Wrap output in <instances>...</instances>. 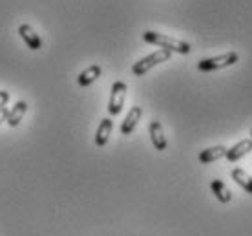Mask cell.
Segmentation results:
<instances>
[{
	"instance_id": "cell-1",
	"label": "cell",
	"mask_w": 252,
	"mask_h": 236,
	"mask_svg": "<svg viewBox=\"0 0 252 236\" xmlns=\"http://www.w3.org/2000/svg\"><path fill=\"white\" fill-rule=\"evenodd\" d=\"M143 38H145L146 42H150V44H156V46H159V48L168 50V51H176V53H181V55H187V53L192 51V46H190L189 42H183V40H179V38L168 37V35H164V33L145 32L143 33Z\"/></svg>"
},
{
	"instance_id": "cell-2",
	"label": "cell",
	"mask_w": 252,
	"mask_h": 236,
	"mask_svg": "<svg viewBox=\"0 0 252 236\" xmlns=\"http://www.w3.org/2000/svg\"><path fill=\"white\" fill-rule=\"evenodd\" d=\"M170 57H172V51L163 50V48H161V50L154 51V53L146 55V57H143L141 61H137V63L133 64V66H132V73L135 77H143L146 71H150L152 68H156L158 64L170 61Z\"/></svg>"
},
{
	"instance_id": "cell-3",
	"label": "cell",
	"mask_w": 252,
	"mask_h": 236,
	"mask_svg": "<svg viewBox=\"0 0 252 236\" xmlns=\"http://www.w3.org/2000/svg\"><path fill=\"white\" fill-rule=\"evenodd\" d=\"M238 61H240V55H238L236 51H227V53L218 55V57L201 59V61L197 63V68L201 71H214V70H221V68L234 66Z\"/></svg>"
},
{
	"instance_id": "cell-4",
	"label": "cell",
	"mask_w": 252,
	"mask_h": 236,
	"mask_svg": "<svg viewBox=\"0 0 252 236\" xmlns=\"http://www.w3.org/2000/svg\"><path fill=\"white\" fill-rule=\"evenodd\" d=\"M126 92H128V86L123 81H115L114 86H112V94H110V102H108V112H110V115L121 114V110L125 106Z\"/></svg>"
},
{
	"instance_id": "cell-5",
	"label": "cell",
	"mask_w": 252,
	"mask_h": 236,
	"mask_svg": "<svg viewBox=\"0 0 252 236\" xmlns=\"http://www.w3.org/2000/svg\"><path fill=\"white\" fill-rule=\"evenodd\" d=\"M141 115H143V108L141 106H132L128 115L125 117V121L121 123V134L123 135H130L135 130L137 127L139 119H141Z\"/></svg>"
},
{
	"instance_id": "cell-6",
	"label": "cell",
	"mask_w": 252,
	"mask_h": 236,
	"mask_svg": "<svg viewBox=\"0 0 252 236\" xmlns=\"http://www.w3.org/2000/svg\"><path fill=\"white\" fill-rule=\"evenodd\" d=\"M148 132H150V139L152 143H154V147H156V150H159V152H163V150H166V137H164V130H163V125L159 121H152L150 127H148Z\"/></svg>"
},
{
	"instance_id": "cell-7",
	"label": "cell",
	"mask_w": 252,
	"mask_h": 236,
	"mask_svg": "<svg viewBox=\"0 0 252 236\" xmlns=\"http://www.w3.org/2000/svg\"><path fill=\"white\" fill-rule=\"evenodd\" d=\"M19 33H20V37H22V40H24L26 44H28V48H30V50L37 51V50H40V48H42V38H40L37 33L33 32L32 26L22 24L19 28Z\"/></svg>"
},
{
	"instance_id": "cell-8",
	"label": "cell",
	"mask_w": 252,
	"mask_h": 236,
	"mask_svg": "<svg viewBox=\"0 0 252 236\" xmlns=\"http://www.w3.org/2000/svg\"><path fill=\"white\" fill-rule=\"evenodd\" d=\"M227 147H223V145H218V147H210V148H205L199 152V161H201L203 165H208V163H214V161L221 160V158H225L227 156Z\"/></svg>"
},
{
	"instance_id": "cell-9",
	"label": "cell",
	"mask_w": 252,
	"mask_h": 236,
	"mask_svg": "<svg viewBox=\"0 0 252 236\" xmlns=\"http://www.w3.org/2000/svg\"><path fill=\"white\" fill-rule=\"evenodd\" d=\"M252 150V143H251V139H241V141H238L236 145H234L232 148H228L227 150V158L228 161H238V160H241L243 156H247V154L251 152Z\"/></svg>"
},
{
	"instance_id": "cell-10",
	"label": "cell",
	"mask_w": 252,
	"mask_h": 236,
	"mask_svg": "<svg viewBox=\"0 0 252 236\" xmlns=\"http://www.w3.org/2000/svg\"><path fill=\"white\" fill-rule=\"evenodd\" d=\"M102 70L99 64H92V66H88L84 71H81L79 73V77H77V83H79V86H90L92 83H95L99 77H101Z\"/></svg>"
},
{
	"instance_id": "cell-11",
	"label": "cell",
	"mask_w": 252,
	"mask_h": 236,
	"mask_svg": "<svg viewBox=\"0 0 252 236\" xmlns=\"http://www.w3.org/2000/svg\"><path fill=\"white\" fill-rule=\"evenodd\" d=\"M112 128H114V121L106 117V119H102L99 128H97V132H95V145L97 147H104L110 139V134H112Z\"/></svg>"
},
{
	"instance_id": "cell-12",
	"label": "cell",
	"mask_w": 252,
	"mask_h": 236,
	"mask_svg": "<svg viewBox=\"0 0 252 236\" xmlns=\"http://www.w3.org/2000/svg\"><path fill=\"white\" fill-rule=\"evenodd\" d=\"M28 112V102L26 101H19L13 104V108L9 110V114H7V119L6 123L9 125V127H17L20 121H22V117H24V114Z\"/></svg>"
},
{
	"instance_id": "cell-13",
	"label": "cell",
	"mask_w": 252,
	"mask_h": 236,
	"mask_svg": "<svg viewBox=\"0 0 252 236\" xmlns=\"http://www.w3.org/2000/svg\"><path fill=\"white\" fill-rule=\"evenodd\" d=\"M210 189L214 192V196L220 200L221 203H228L230 200H232V192L228 189L221 179H212V183H210Z\"/></svg>"
},
{
	"instance_id": "cell-14",
	"label": "cell",
	"mask_w": 252,
	"mask_h": 236,
	"mask_svg": "<svg viewBox=\"0 0 252 236\" xmlns=\"http://www.w3.org/2000/svg\"><path fill=\"white\" fill-rule=\"evenodd\" d=\"M232 179L241 187V189H243V191H247L249 194H252V176H249L243 169H234Z\"/></svg>"
},
{
	"instance_id": "cell-15",
	"label": "cell",
	"mask_w": 252,
	"mask_h": 236,
	"mask_svg": "<svg viewBox=\"0 0 252 236\" xmlns=\"http://www.w3.org/2000/svg\"><path fill=\"white\" fill-rule=\"evenodd\" d=\"M7 101H9V92H6V90H0V106H6Z\"/></svg>"
},
{
	"instance_id": "cell-16",
	"label": "cell",
	"mask_w": 252,
	"mask_h": 236,
	"mask_svg": "<svg viewBox=\"0 0 252 236\" xmlns=\"http://www.w3.org/2000/svg\"><path fill=\"white\" fill-rule=\"evenodd\" d=\"M7 114H9V108H7V106H0V123L6 121Z\"/></svg>"
},
{
	"instance_id": "cell-17",
	"label": "cell",
	"mask_w": 252,
	"mask_h": 236,
	"mask_svg": "<svg viewBox=\"0 0 252 236\" xmlns=\"http://www.w3.org/2000/svg\"><path fill=\"white\" fill-rule=\"evenodd\" d=\"M251 143H252V128H251Z\"/></svg>"
}]
</instances>
